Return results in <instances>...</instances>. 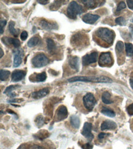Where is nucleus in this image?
Returning a JSON list of instances; mask_svg holds the SVG:
<instances>
[{
  "label": "nucleus",
  "instance_id": "nucleus-1",
  "mask_svg": "<svg viewBox=\"0 0 133 149\" xmlns=\"http://www.w3.org/2000/svg\"><path fill=\"white\" fill-rule=\"evenodd\" d=\"M68 82L74 83L77 81L82 82H92V83H110L112 82V79L110 78L105 76H90V77H74L68 79Z\"/></svg>",
  "mask_w": 133,
  "mask_h": 149
},
{
  "label": "nucleus",
  "instance_id": "nucleus-2",
  "mask_svg": "<svg viewBox=\"0 0 133 149\" xmlns=\"http://www.w3.org/2000/svg\"><path fill=\"white\" fill-rule=\"evenodd\" d=\"M96 35L101 40L106 42L108 45H112L115 34L113 31L107 28H99L96 31Z\"/></svg>",
  "mask_w": 133,
  "mask_h": 149
},
{
  "label": "nucleus",
  "instance_id": "nucleus-3",
  "mask_svg": "<svg viewBox=\"0 0 133 149\" xmlns=\"http://www.w3.org/2000/svg\"><path fill=\"white\" fill-rule=\"evenodd\" d=\"M84 10L80 5L75 1H71L67 8L68 16L71 19H75L77 16L83 13Z\"/></svg>",
  "mask_w": 133,
  "mask_h": 149
},
{
  "label": "nucleus",
  "instance_id": "nucleus-4",
  "mask_svg": "<svg viewBox=\"0 0 133 149\" xmlns=\"http://www.w3.org/2000/svg\"><path fill=\"white\" fill-rule=\"evenodd\" d=\"M31 63L36 68H41L49 63V59L44 54L39 53L31 59Z\"/></svg>",
  "mask_w": 133,
  "mask_h": 149
},
{
  "label": "nucleus",
  "instance_id": "nucleus-5",
  "mask_svg": "<svg viewBox=\"0 0 133 149\" xmlns=\"http://www.w3.org/2000/svg\"><path fill=\"white\" fill-rule=\"evenodd\" d=\"M83 103L85 108L91 111L94 108L97 102L93 94L88 93L83 97Z\"/></svg>",
  "mask_w": 133,
  "mask_h": 149
},
{
  "label": "nucleus",
  "instance_id": "nucleus-6",
  "mask_svg": "<svg viewBox=\"0 0 133 149\" xmlns=\"http://www.w3.org/2000/svg\"><path fill=\"white\" fill-rule=\"evenodd\" d=\"M112 63L113 61L110 52L103 53L101 54L98 61V64L101 67L110 66L112 64Z\"/></svg>",
  "mask_w": 133,
  "mask_h": 149
},
{
  "label": "nucleus",
  "instance_id": "nucleus-7",
  "mask_svg": "<svg viewBox=\"0 0 133 149\" xmlns=\"http://www.w3.org/2000/svg\"><path fill=\"white\" fill-rule=\"evenodd\" d=\"M98 54L96 52H94L90 54L85 55L82 58V64L86 66L96 63L98 59Z\"/></svg>",
  "mask_w": 133,
  "mask_h": 149
},
{
  "label": "nucleus",
  "instance_id": "nucleus-8",
  "mask_svg": "<svg viewBox=\"0 0 133 149\" xmlns=\"http://www.w3.org/2000/svg\"><path fill=\"white\" fill-rule=\"evenodd\" d=\"M92 124L90 122H85L82 129L81 134L88 140L91 141L94 138V136L91 133Z\"/></svg>",
  "mask_w": 133,
  "mask_h": 149
},
{
  "label": "nucleus",
  "instance_id": "nucleus-9",
  "mask_svg": "<svg viewBox=\"0 0 133 149\" xmlns=\"http://www.w3.org/2000/svg\"><path fill=\"white\" fill-rule=\"evenodd\" d=\"M68 117V109L66 107L61 105L57 109L55 119L56 122H60L65 119Z\"/></svg>",
  "mask_w": 133,
  "mask_h": 149
},
{
  "label": "nucleus",
  "instance_id": "nucleus-10",
  "mask_svg": "<svg viewBox=\"0 0 133 149\" xmlns=\"http://www.w3.org/2000/svg\"><path fill=\"white\" fill-rule=\"evenodd\" d=\"M40 26L45 30L52 31L57 29L58 28V26L55 22H50L46 20H42L39 23Z\"/></svg>",
  "mask_w": 133,
  "mask_h": 149
},
{
  "label": "nucleus",
  "instance_id": "nucleus-11",
  "mask_svg": "<svg viewBox=\"0 0 133 149\" xmlns=\"http://www.w3.org/2000/svg\"><path fill=\"white\" fill-rule=\"evenodd\" d=\"M26 75V72L21 70H15L12 73L11 79L14 82L20 81Z\"/></svg>",
  "mask_w": 133,
  "mask_h": 149
},
{
  "label": "nucleus",
  "instance_id": "nucleus-12",
  "mask_svg": "<svg viewBox=\"0 0 133 149\" xmlns=\"http://www.w3.org/2000/svg\"><path fill=\"white\" fill-rule=\"evenodd\" d=\"M14 67H17L22 63V56L23 54L22 49H17L14 51Z\"/></svg>",
  "mask_w": 133,
  "mask_h": 149
},
{
  "label": "nucleus",
  "instance_id": "nucleus-13",
  "mask_svg": "<svg viewBox=\"0 0 133 149\" xmlns=\"http://www.w3.org/2000/svg\"><path fill=\"white\" fill-rule=\"evenodd\" d=\"M99 18L100 17L98 15L88 13L82 17V20L88 24H94Z\"/></svg>",
  "mask_w": 133,
  "mask_h": 149
},
{
  "label": "nucleus",
  "instance_id": "nucleus-14",
  "mask_svg": "<svg viewBox=\"0 0 133 149\" xmlns=\"http://www.w3.org/2000/svg\"><path fill=\"white\" fill-rule=\"evenodd\" d=\"M117 127V123L110 120H106L104 121L101 125V130H115Z\"/></svg>",
  "mask_w": 133,
  "mask_h": 149
},
{
  "label": "nucleus",
  "instance_id": "nucleus-15",
  "mask_svg": "<svg viewBox=\"0 0 133 149\" xmlns=\"http://www.w3.org/2000/svg\"><path fill=\"white\" fill-rule=\"evenodd\" d=\"M69 65L73 70L78 72L79 70L80 67V61L79 58L77 56H73L70 57L68 60Z\"/></svg>",
  "mask_w": 133,
  "mask_h": 149
},
{
  "label": "nucleus",
  "instance_id": "nucleus-16",
  "mask_svg": "<svg viewBox=\"0 0 133 149\" xmlns=\"http://www.w3.org/2000/svg\"><path fill=\"white\" fill-rule=\"evenodd\" d=\"M50 91L47 88H43L38 91H36L32 93V97L34 99H40L44 97H46L47 94H49Z\"/></svg>",
  "mask_w": 133,
  "mask_h": 149
},
{
  "label": "nucleus",
  "instance_id": "nucleus-17",
  "mask_svg": "<svg viewBox=\"0 0 133 149\" xmlns=\"http://www.w3.org/2000/svg\"><path fill=\"white\" fill-rule=\"evenodd\" d=\"M3 42L6 45L11 44L15 48H18L20 46V42L16 38H9V37H4L2 39Z\"/></svg>",
  "mask_w": 133,
  "mask_h": 149
},
{
  "label": "nucleus",
  "instance_id": "nucleus-18",
  "mask_svg": "<svg viewBox=\"0 0 133 149\" xmlns=\"http://www.w3.org/2000/svg\"><path fill=\"white\" fill-rule=\"evenodd\" d=\"M19 87L18 85H11L8 86V88H6L5 91H4V94H7L8 95L11 97H15L16 96V94L13 92V91Z\"/></svg>",
  "mask_w": 133,
  "mask_h": 149
},
{
  "label": "nucleus",
  "instance_id": "nucleus-19",
  "mask_svg": "<svg viewBox=\"0 0 133 149\" xmlns=\"http://www.w3.org/2000/svg\"><path fill=\"white\" fill-rule=\"evenodd\" d=\"M70 122L71 126L75 128V129H78L80 127V120L79 117L75 115H73L70 118Z\"/></svg>",
  "mask_w": 133,
  "mask_h": 149
},
{
  "label": "nucleus",
  "instance_id": "nucleus-20",
  "mask_svg": "<svg viewBox=\"0 0 133 149\" xmlns=\"http://www.w3.org/2000/svg\"><path fill=\"white\" fill-rule=\"evenodd\" d=\"M39 42H40L39 37L37 36H33V37H31V38L28 40L27 43V45L30 48H32L39 44Z\"/></svg>",
  "mask_w": 133,
  "mask_h": 149
},
{
  "label": "nucleus",
  "instance_id": "nucleus-21",
  "mask_svg": "<svg viewBox=\"0 0 133 149\" xmlns=\"http://www.w3.org/2000/svg\"><path fill=\"white\" fill-rule=\"evenodd\" d=\"M47 45V49L50 53H53L56 48V46L55 42L50 38H47L46 39Z\"/></svg>",
  "mask_w": 133,
  "mask_h": 149
},
{
  "label": "nucleus",
  "instance_id": "nucleus-22",
  "mask_svg": "<svg viewBox=\"0 0 133 149\" xmlns=\"http://www.w3.org/2000/svg\"><path fill=\"white\" fill-rule=\"evenodd\" d=\"M102 101L106 104H109L113 103V101L111 100V95L109 92L106 91L103 93Z\"/></svg>",
  "mask_w": 133,
  "mask_h": 149
},
{
  "label": "nucleus",
  "instance_id": "nucleus-23",
  "mask_svg": "<svg viewBox=\"0 0 133 149\" xmlns=\"http://www.w3.org/2000/svg\"><path fill=\"white\" fill-rule=\"evenodd\" d=\"M47 78V74L45 72H43L40 73L35 74V76L33 78V80H35L37 82H43Z\"/></svg>",
  "mask_w": 133,
  "mask_h": 149
},
{
  "label": "nucleus",
  "instance_id": "nucleus-24",
  "mask_svg": "<svg viewBox=\"0 0 133 149\" xmlns=\"http://www.w3.org/2000/svg\"><path fill=\"white\" fill-rule=\"evenodd\" d=\"M101 113L104 115L109 117H114L115 116V113L113 110L107 108L106 107H103L101 109Z\"/></svg>",
  "mask_w": 133,
  "mask_h": 149
},
{
  "label": "nucleus",
  "instance_id": "nucleus-25",
  "mask_svg": "<svg viewBox=\"0 0 133 149\" xmlns=\"http://www.w3.org/2000/svg\"><path fill=\"white\" fill-rule=\"evenodd\" d=\"M14 26H15V22L11 21L9 23L8 28H9V31L10 33L13 36L16 37L18 35V32L17 31V30L15 28Z\"/></svg>",
  "mask_w": 133,
  "mask_h": 149
},
{
  "label": "nucleus",
  "instance_id": "nucleus-26",
  "mask_svg": "<svg viewBox=\"0 0 133 149\" xmlns=\"http://www.w3.org/2000/svg\"><path fill=\"white\" fill-rule=\"evenodd\" d=\"M125 48L126 55L128 56H133V44L130 43H125Z\"/></svg>",
  "mask_w": 133,
  "mask_h": 149
},
{
  "label": "nucleus",
  "instance_id": "nucleus-27",
  "mask_svg": "<svg viewBox=\"0 0 133 149\" xmlns=\"http://www.w3.org/2000/svg\"><path fill=\"white\" fill-rule=\"evenodd\" d=\"M82 2L88 8H94L96 6V2L91 0H82Z\"/></svg>",
  "mask_w": 133,
  "mask_h": 149
},
{
  "label": "nucleus",
  "instance_id": "nucleus-28",
  "mask_svg": "<svg viewBox=\"0 0 133 149\" xmlns=\"http://www.w3.org/2000/svg\"><path fill=\"white\" fill-rule=\"evenodd\" d=\"M10 72L9 70H1L0 71V79L2 81H6L9 78V76L10 74Z\"/></svg>",
  "mask_w": 133,
  "mask_h": 149
},
{
  "label": "nucleus",
  "instance_id": "nucleus-29",
  "mask_svg": "<svg viewBox=\"0 0 133 149\" xmlns=\"http://www.w3.org/2000/svg\"><path fill=\"white\" fill-rule=\"evenodd\" d=\"M123 49H124L123 43L122 41H118L117 44H116V47H115V50L117 52V53L118 54H120L123 53Z\"/></svg>",
  "mask_w": 133,
  "mask_h": 149
},
{
  "label": "nucleus",
  "instance_id": "nucleus-30",
  "mask_svg": "<svg viewBox=\"0 0 133 149\" xmlns=\"http://www.w3.org/2000/svg\"><path fill=\"white\" fill-rule=\"evenodd\" d=\"M48 132L46 131H41L36 134V136H34L35 138L42 140L48 137Z\"/></svg>",
  "mask_w": 133,
  "mask_h": 149
},
{
  "label": "nucleus",
  "instance_id": "nucleus-31",
  "mask_svg": "<svg viewBox=\"0 0 133 149\" xmlns=\"http://www.w3.org/2000/svg\"><path fill=\"white\" fill-rule=\"evenodd\" d=\"M35 123L36 124V126L38 128L41 127L44 123V117L42 116H39L36 117V119L35 120Z\"/></svg>",
  "mask_w": 133,
  "mask_h": 149
},
{
  "label": "nucleus",
  "instance_id": "nucleus-32",
  "mask_svg": "<svg viewBox=\"0 0 133 149\" xmlns=\"http://www.w3.org/2000/svg\"><path fill=\"white\" fill-rule=\"evenodd\" d=\"M115 23L120 26H125L126 24V20L123 17H120L115 19Z\"/></svg>",
  "mask_w": 133,
  "mask_h": 149
},
{
  "label": "nucleus",
  "instance_id": "nucleus-33",
  "mask_svg": "<svg viewBox=\"0 0 133 149\" xmlns=\"http://www.w3.org/2000/svg\"><path fill=\"white\" fill-rule=\"evenodd\" d=\"M60 1H55V3L51 5V6L50 7V9L51 10H55L56 9H58L60 6H61V3H59Z\"/></svg>",
  "mask_w": 133,
  "mask_h": 149
},
{
  "label": "nucleus",
  "instance_id": "nucleus-34",
  "mask_svg": "<svg viewBox=\"0 0 133 149\" xmlns=\"http://www.w3.org/2000/svg\"><path fill=\"white\" fill-rule=\"evenodd\" d=\"M126 8V6L125 3L124 1H121L118 4L116 11L117 12H120V11L122 10L123 9H125Z\"/></svg>",
  "mask_w": 133,
  "mask_h": 149
},
{
  "label": "nucleus",
  "instance_id": "nucleus-35",
  "mask_svg": "<svg viewBox=\"0 0 133 149\" xmlns=\"http://www.w3.org/2000/svg\"><path fill=\"white\" fill-rule=\"evenodd\" d=\"M7 22L5 20H1L0 21V33L2 34L4 33V28L6 26Z\"/></svg>",
  "mask_w": 133,
  "mask_h": 149
},
{
  "label": "nucleus",
  "instance_id": "nucleus-36",
  "mask_svg": "<svg viewBox=\"0 0 133 149\" xmlns=\"http://www.w3.org/2000/svg\"><path fill=\"white\" fill-rule=\"evenodd\" d=\"M127 113L130 116H133V103L129 104V106L126 108Z\"/></svg>",
  "mask_w": 133,
  "mask_h": 149
},
{
  "label": "nucleus",
  "instance_id": "nucleus-37",
  "mask_svg": "<svg viewBox=\"0 0 133 149\" xmlns=\"http://www.w3.org/2000/svg\"><path fill=\"white\" fill-rule=\"evenodd\" d=\"M28 37V33L26 31H23L21 35H20V38L21 39L24 41L27 39Z\"/></svg>",
  "mask_w": 133,
  "mask_h": 149
},
{
  "label": "nucleus",
  "instance_id": "nucleus-38",
  "mask_svg": "<svg viewBox=\"0 0 133 149\" xmlns=\"http://www.w3.org/2000/svg\"><path fill=\"white\" fill-rule=\"evenodd\" d=\"M82 148L83 149H92L93 148V145H91L90 143L85 144L83 146H82Z\"/></svg>",
  "mask_w": 133,
  "mask_h": 149
},
{
  "label": "nucleus",
  "instance_id": "nucleus-39",
  "mask_svg": "<svg viewBox=\"0 0 133 149\" xmlns=\"http://www.w3.org/2000/svg\"><path fill=\"white\" fill-rule=\"evenodd\" d=\"M126 3H127L128 8L130 9L133 10V1H131V0H127V1H126Z\"/></svg>",
  "mask_w": 133,
  "mask_h": 149
},
{
  "label": "nucleus",
  "instance_id": "nucleus-40",
  "mask_svg": "<svg viewBox=\"0 0 133 149\" xmlns=\"http://www.w3.org/2000/svg\"><path fill=\"white\" fill-rule=\"evenodd\" d=\"M108 134H106V133H99V135H98V138L99 139H104L106 136Z\"/></svg>",
  "mask_w": 133,
  "mask_h": 149
},
{
  "label": "nucleus",
  "instance_id": "nucleus-41",
  "mask_svg": "<svg viewBox=\"0 0 133 149\" xmlns=\"http://www.w3.org/2000/svg\"><path fill=\"white\" fill-rule=\"evenodd\" d=\"M30 149H43V148L41 146H39L33 145Z\"/></svg>",
  "mask_w": 133,
  "mask_h": 149
},
{
  "label": "nucleus",
  "instance_id": "nucleus-42",
  "mask_svg": "<svg viewBox=\"0 0 133 149\" xmlns=\"http://www.w3.org/2000/svg\"><path fill=\"white\" fill-rule=\"evenodd\" d=\"M37 3H39V4H47L49 3V1H41V0H38V1H37Z\"/></svg>",
  "mask_w": 133,
  "mask_h": 149
},
{
  "label": "nucleus",
  "instance_id": "nucleus-43",
  "mask_svg": "<svg viewBox=\"0 0 133 149\" xmlns=\"http://www.w3.org/2000/svg\"><path fill=\"white\" fill-rule=\"evenodd\" d=\"M129 32H130V34L133 36V24H131L129 26Z\"/></svg>",
  "mask_w": 133,
  "mask_h": 149
},
{
  "label": "nucleus",
  "instance_id": "nucleus-44",
  "mask_svg": "<svg viewBox=\"0 0 133 149\" xmlns=\"http://www.w3.org/2000/svg\"><path fill=\"white\" fill-rule=\"evenodd\" d=\"M20 100H21V99H20ZM15 100V99H14V100H9L8 102H11V103H18V102H21V101H18V100Z\"/></svg>",
  "mask_w": 133,
  "mask_h": 149
},
{
  "label": "nucleus",
  "instance_id": "nucleus-45",
  "mask_svg": "<svg viewBox=\"0 0 133 149\" xmlns=\"http://www.w3.org/2000/svg\"><path fill=\"white\" fill-rule=\"evenodd\" d=\"M129 83L131 85V87L132 88V89H133V78H131L130 81H129Z\"/></svg>",
  "mask_w": 133,
  "mask_h": 149
},
{
  "label": "nucleus",
  "instance_id": "nucleus-46",
  "mask_svg": "<svg viewBox=\"0 0 133 149\" xmlns=\"http://www.w3.org/2000/svg\"><path fill=\"white\" fill-rule=\"evenodd\" d=\"M0 51H1V56H0V58H2L3 55H4V52H3V50L1 48H0Z\"/></svg>",
  "mask_w": 133,
  "mask_h": 149
},
{
  "label": "nucleus",
  "instance_id": "nucleus-47",
  "mask_svg": "<svg viewBox=\"0 0 133 149\" xmlns=\"http://www.w3.org/2000/svg\"><path fill=\"white\" fill-rule=\"evenodd\" d=\"M17 149H26V147H25V146L24 145H22L19 147Z\"/></svg>",
  "mask_w": 133,
  "mask_h": 149
},
{
  "label": "nucleus",
  "instance_id": "nucleus-48",
  "mask_svg": "<svg viewBox=\"0 0 133 149\" xmlns=\"http://www.w3.org/2000/svg\"><path fill=\"white\" fill-rule=\"evenodd\" d=\"M131 22H132V23H133V18H132V19H131Z\"/></svg>",
  "mask_w": 133,
  "mask_h": 149
},
{
  "label": "nucleus",
  "instance_id": "nucleus-49",
  "mask_svg": "<svg viewBox=\"0 0 133 149\" xmlns=\"http://www.w3.org/2000/svg\"><path fill=\"white\" fill-rule=\"evenodd\" d=\"M69 149H70V148H69Z\"/></svg>",
  "mask_w": 133,
  "mask_h": 149
}]
</instances>
